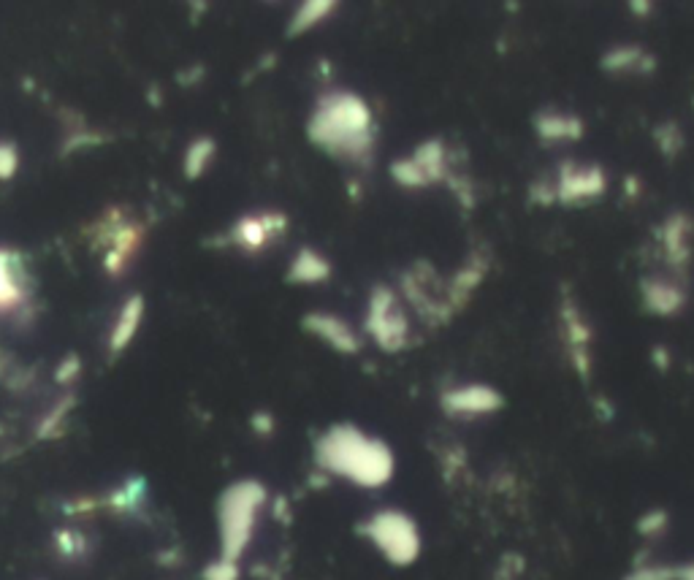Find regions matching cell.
<instances>
[{
	"label": "cell",
	"instance_id": "1",
	"mask_svg": "<svg viewBox=\"0 0 694 580\" xmlns=\"http://www.w3.org/2000/svg\"><path fill=\"white\" fill-rule=\"evenodd\" d=\"M445 407H448L453 415L478 418V415L497 412L499 407H502V396H499L491 385H461V388H453V391L445 396Z\"/></svg>",
	"mask_w": 694,
	"mask_h": 580
},
{
	"label": "cell",
	"instance_id": "2",
	"mask_svg": "<svg viewBox=\"0 0 694 580\" xmlns=\"http://www.w3.org/2000/svg\"><path fill=\"white\" fill-rule=\"evenodd\" d=\"M605 190V174L597 166H570L562 171L556 198H562L567 204H578V201H589L597 198Z\"/></svg>",
	"mask_w": 694,
	"mask_h": 580
},
{
	"label": "cell",
	"instance_id": "3",
	"mask_svg": "<svg viewBox=\"0 0 694 580\" xmlns=\"http://www.w3.org/2000/svg\"><path fill=\"white\" fill-rule=\"evenodd\" d=\"M581 120H575V117H567V114H545V117H540V133H543L545 139H578L581 136Z\"/></svg>",
	"mask_w": 694,
	"mask_h": 580
},
{
	"label": "cell",
	"instance_id": "4",
	"mask_svg": "<svg viewBox=\"0 0 694 580\" xmlns=\"http://www.w3.org/2000/svg\"><path fill=\"white\" fill-rule=\"evenodd\" d=\"M646 299L657 312H676L681 307V290L673 288L670 282H651Z\"/></svg>",
	"mask_w": 694,
	"mask_h": 580
}]
</instances>
